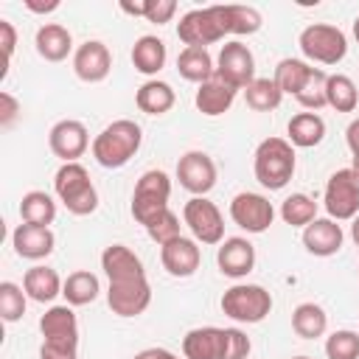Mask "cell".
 Listing matches in <instances>:
<instances>
[{
    "label": "cell",
    "instance_id": "obj_49",
    "mask_svg": "<svg viewBox=\"0 0 359 359\" xmlns=\"http://www.w3.org/2000/svg\"><path fill=\"white\" fill-rule=\"evenodd\" d=\"M25 8H28V11H34V14H48V11H56V8H59V0H48V3L25 0Z\"/></svg>",
    "mask_w": 359,
    "mask_h": 359
},
{
    "label": "cell",
    "instance_id": "obj_10",
    "mask_svg": "<svg viewBox=\"0 0 359 359\" xmlns=\"http://www.w3.org/2000/svg\"><path fill=\"white\" fill-rule=\"evenodd\" d=\"M182 222L188 224V230L194 233V238L202 241V244H222V238H224L222 210L210 199H205V196H194V199L185 202Z\"/></svg>",
    "mask_w": 359,
    "mask_h": 359
},
{
    "label": "cell",
    "instance_id": "obj_23",
    "mask_svg": "<svg viewBox=\"0 0 359 359\" xmlns=\"http://www.w3.org/2000/svg\"><path fill=\"white\" fill-rule=\"evenodd\" d=\"M236 93H238L236 87H230L227 81H222V79L213 73V79H210V81L199 84L194 104H196V109H199L202 115H208V118H216V115H224V112L233 107V101H236Z\"/></svg>",
    "mask_w": 359,
    "mask_h": 359
},
{
    "label": "cell",
    "instance_id": "obj_18",
    "mask_svg": "<svg viewBox=\"0 0 359 359\" xmlns=\"http://www.w3.org/2000/svg\"><path fill=\"white\" fill-rule=\"evenodd\" d=\"M216 264H219L222 275H227V278H236V280L247 278L255 266V247L241 236L224 238L216 252Z\"/></svg>",
    "mask_w": 359,
    "mask_h": 359
},
{
    "label": "cell",
    "instance_id": "obj_11",
    "mask_svg": "<svg viewBox=\"0 0 359 359\" xmlns=\"http://www.w3.org/2000/svg\"><path fill=\"white\" fill-rule=\"evenodd\" d=\"M230 219L247 233H264L275 219V208L264 194L241 191L230 202Z\"/></svg>",
    "mask_w": 359,
    "mask_h": 359
},
{
    "label": "cell",
    "instance_id": "obj_17",
    "mask_svg": "<svg viewBox=\"0 0 359 359\" xmlns=\"http://www.w3.org/2000/svg\"><path fill=\"white\" fill-rule=\"evenodd\" d=\"M11 247L20 258L25 261H42L53 252L56 247V236L50 233V227H39V224H17L11 233Z\"/></svg>",
    "mask_w": 359,
    "mask_h": 359
},
{
    "label": "cell",
    "instance_id": "obj_36",
    "mask_svg": "<svg viewBox=\"0 0 359 359\" xmlns=\"http://www.w3.org/2000/svg\"><path fill=\"white\" fill-rule=\"evenodd\" d=\"M309 70H311V65H306L303 59H280L272 79H275V84L280 87L283 95H297L303 81H306V76H309Z\"/></svg>",
    "mask_w": 359,
    "mask_h": 359
},
{
    "label": "cell",
    "instance_id": "obj_14",
    "mask_svg": "<svg viewBox=\"0 0 359 359\" xmlns=\"http://www.w3.org/2000/svg\"><path fill=\"white\" fill-rule=\"evenodd\" d=\"M107 303H109L112 314H118V317H137L151 303V286L146 278L126 280V283H109Z\"/></svg>",
    "mask_w": 359,
    "mask_h": 359
},
{
    "label": "cell",
    "instance_id": "obj_27",
    "mask_svg": "<svg viewBox=\"0 0 359 359\" xmlns=\"http://www.w3.org/2000/svg\"><path fill=\"white\" fill-rule=\"evenodd\" d=\"M177 73H180L185 81L205 84V81L213 79L216 62L210 59L208 48H182L180 56H177Z\"/></svg>",
    "mask_w": 359,
    "mask_h": 359
},
{
    "label": "cell",
    "instance_id": "obj_30",
    "mask_svg": "<svg viewBox=\"0 0 359 359\" xmlns=\"http://www.w3.org/2000/svg\"><path fill=\"white\" fill-rule=\"evenodd\" d=\"M20 219L25 224H39V227L53 224V219H56V202H53V196L45 194V191H28L20 199Z\"/></svg>",
    "mask_w": 359,
    "mask_h": 359
},
{
    "label": "cell",
    "instance_id": "obj_24",
    "mask_svg": "<svg viewBox=\"0 0 359 359\" xmlns=\"http://www.w3.org/2000/svg\"><path fill=\"white\" fill-rule=\"evenodd\" d=\"M62 286H65V280L59 278V272L50 269V266H42V264L25 269V275H22V289H25V294H28L31 300H36V303H50V300H56V297L62 294Z\"/></svg>",
    "mask_w": 359,
    "mask_h": 359
},
{
    "label": "cell",
    "instance_id": "obj_41",
    "mask_svg": "<svg viewBox=\"0 0 359 359\" xmlns=\"http://www.w3.org/2000/svg\"><path fill=\"white\" fill-rule=\"evenodd\" d=\"M325 356L328 359H359V334L351 328L334 331L325 339Z\"/></svg>",
    "mask_w": 359,
    "mask_h": 359
},
{
    "label": "cell",
    "instance_id": "obj_39",
    "mask_svg": "<svg viewBox=\"0 0 359 359\" xmlns=\"http://www.w3.org/2000/svg\"><path fill=\"white\" fill-rule=\"evenodd\" d=\"M25 297L28 294H25L22 286H17L11 280H3L0 283V317L6 323L22 320V314H25Z\"/></svg>",
    "mask_w": 359,
    "mask_h": 359
},
{
    "label": "cell",
    "instance_id": "obj_25",
    "mask_svg": "<svg viewBox=\"0 0 359 359\" xmlns=\"http://www.w3.org/2000/svg\"><path fill=\"white\" fill-rule=\"evenodd\" d=\"M34 45H36V53L45 62H62L73 50V36H70V31L65 25L45 22V25H39V31L34 36Z\"/></svg>",
    "mask_w": 359,
    "mask_h": 359
},
{
    "label": "cell",
    "instance_id": "obj_9",
    "mask_svg": "<svg viewBox=\"0 0 359 359\" xmlns=\"http://www.w3.org/2000/svg\"><path fill=\"white\" fill-rule=\"evenodd\" d=\"M216 76L222 81H227L230 87H236V90H247L255 81V56H252V50L238 39L224 42L222 50H219V59H216Z\"/></svg>",
    "mask_w": 359,
    "mask_h": 359
},
{
    "label": "cell",
    "instance_id": "obj_20",
    "mask_svg": "<svg viewBox=\"0 0 359 359\" xmlns=\"http://www.w3.org/2000/svg\"><path fill=\"white\" fill-rule=\"evenodd\" d=\"M342 241L345 233L334 219H314L311 224L303 227V247L317 258L337 255L342 250Z\"/></svg>",
    "mask_w": 359,
    "mask_h": 359
},
{
    "label": "cell",
    "instance_id": "obj_45",
    "mask_svg": "<svg viewBox=\"0 0 359 359\" xmlns=\"http://www.w3.org/2000/svg\"><path fill=\"white\" fill-rule=\"evenodd\" d=\"M20 118V101L11 95V93H0V126L3 129H8V126H14V121Z\"/></svg>",
    "mask_w": 359,
    "mask_h": 359
},
{
    "label": "cell",
    "instance_id": "obj_52",
    "mask_svg": "<svg viewBox=\"0 0 359 359\" xmlns=\"http://www.w3.org/2000/svg\"><path fill=\"white\" fill-rule=\"evenodd\" d=\"M351 171L356 174V180H359V154H353V163H351Z\"/></svg>",
    "mask_w": 359,
    "mask_h": 359
},
{
    "label": "cell",
    "instance_id": "obj_50",
    "mask_svg": "<svg viewBox=\"0 0 359 359\" xmlns=\"http://www.w3.org/2000/svg\"><path fill=\"white\" fill-rule=\"evenodd\" d=\"M121 8H123L126 14H135V17H143V14H146V3H135V6H132V3H121Z\"/></svg>",
    "mask_w": 359,
    "mask_h": 359
},
{
    "label": "cell",
    "instance_id": "obj_22",
    "mask_svg": "<svg viewBox=\"0 0 359 359\" xmlns=\"http://www.w3.org/2000/svg\"><path fill=\"white\" fill-rule=\"evenodd\" d=\"M185 359H224V328L202 325L182 337Z\"/></svg>",
    "mask_w": 359,
    "mask_h": 359
},
{
    "label": "cell",
    "instance_id": "obj_2",
    "mask_svg": "<svg viewBox=\"0 0 359 359\" xmlns=\"http://www.w3.org/2000/svg\"><path fill=\"white\" fill-rule=\"evenodd\" d=\"M294 146L283 137H266L258 143L255 149V160H252V171L255 180L269 188V191H280L286 188V182L294 174Z\"/></svg>",
    "mask_w": 359,
    "mask_h": 359
},
{
    "label": "cell",
    "instance_id": "obj_38",
    "mask_svg": "<svg viewBox=\"0 0 359 359\" xmlns=\"http://www.w3.org/2000/svg\"><path fill=\"white\" fill-rule=\"evenodd\" d=\"M280 219L292 227H306L317 219V202L309 194H292L280 205Z\"/></svg>",
    "mask_w": 359,
    "mask_h": 359
},
{
    "label": "cell",
    "instance_id": "obj_21",
    "mask_svg": "<svg viewBox=\"0 0 359 359\" xmlns=\"http://www.w3.org/2000/svg\"><path fill=\"white\" fill-rule=\"evenodd\" d=\"M39 331H42V342H67V345H79V320L73 314V306H50L42 317H39Z\"/></svg>",
    "mask_w": 359,
    "mask_h": 359
},
{
    "label": "cell",
    "instance_id": "obj_54",
    "mask_svg": "<svg viewBox=\"0 0 359 359\" xmlns=\"http://www.w3.org/2000/svg\"><path fill=\"white\" fill-rule=\"evenodd\" d=\"M292 359H311V356H292Z\"/></svg>",
    "mask_w": 359,
    "mask_h": 359
},
{
    "label": "cell",
    "instance_id": "obj_35",
    "mask_svg": "<svg viewBox=\"0 0 359 359\" xmlns=\"http://www.w3.org/2000/svg\"><path fill=\"white\" fill-rule=\"evenodd\" d=\"M244 98H247V107L255 109V112H269V109H278L283 93L280 87L275 84V79H258L244 90Z\"/></svg>",
    "mask_w": 359,
    "mask_h": 359
},
{
    "label": "cell",
    "instance_id": "obj_44",
    "mask_svg": "<svg viewBox=\"0 0 359 359\" xmlns=\"http://www.w3.org/2000/svg\"><path fill=\"white\" fill-rule=\"evenodd\" d=\"M39 359H79V345H67V342H42Z\"/></svg>",
    "mask_w": 359,
    "mask_h": 359
},
{
    "label": "cell",
    "instance_id": "obj_46",
    "mask_svg": "<svg viewBox=\"0 0 359 359\" xmlns=\"http://www.w3.org/2000/svg\"><path fill=\"white\" fill-rule=\"evenodd\" d=\"M0 45H3V59L8 65L14 56V45H17V28L8 20H0Z\"/></svg>",
    "mask_w": 359,
    "mask_h": 359
},
{
    "label": "cell",
    "instance_id": "obj_15",
    "mask_svg": "<svg viewBox=\"0 0 359 359\" xmlns=\"http://www.w3.org/2000/svg\"><path fill=\"white\" fill-rule=\"evenodd\" d=\"M73 70L81 81L87 84H98L109 76L112 70V53L101 39H87L76 48L73 53Z\"/></svg>",
    "mask_w": 359,
    "mask_h": 359
},
{
    "label": "cell",
    "instance_id": "obj_1",
    "mask_svg": "<svg viewBox=\"0 0 359 359\" xmlns=\"http://www.w3.org/2000/svg\"><path fill=\"white\" fill-rule=\"evenodd\" d=\"M143 132L135 121L121 118L104 126L93 140V157L101 168H123L140 149Z\"/></svg>",
    "mask_w": 359,
    "mask_h": 359
},
{
    "label": "cell",
    "instance_id": "obj_6",
    "mask_svg": "<svg viewBox=\"0 0 359 359\" xmlns=\"http://www.w3.org/2000/svg\"><path fill=\"white\" fill-rule=\"evenodd\" d=\"M171 199V180L165 171H143L140 180L135 182V194H132V216L135 222L146 224L151 222L157 213H163L168 208Z\"/></svg>",
    "mask_w": 359,
    "mask_h": 359
},
{
    "label": "cell",
    "instance_id": "obj_5",
    "mask_svg": "<svg viewBox=\"0 0 359 359\" xmlns=\"http://www.w3.org/2000/svg\"><path fill=\"white\" fill-rule=\"evenodd\" d=\"M300 50L306 59L311 62H320V65H337L345 59L348 53V39L345 34L337 28V25H328V22H314V25H306L300 31V39H297Z\"/></svg>",
    "mask_w": 359,
    "mask_h": 359
},
{
    "label": "cell",
    "instance_id": "obj_28",
    "mask_svg": "<svg viewBox=\"0 0 359 359\" xmlns=\"http://www.w3.org/2000/svg\"><path fill=\"white\" fill-rule=\"evenodd\" d=\"M286 135H289V143L292 146L311 149V146L323 143V137H325V121L317 112H297V115H292V121L286 126Z\"/></svg>",
    "mask_w": 359,
    "mask_h": 359
},
{
    "label": "cell",
    "instance_id": "obj_47",
    "mask_svg": "<svg viewBox=\"0 0 359 359\" xmlns=\"http://www.w3.org/2000/svg\"><path fill=\"white\" fill-rule=\"evenodd\" d=\"M345 143H348V149H351L353 154H359V118H353V121L348 123V129H345Z\"/></svg>",
    "mask_w": 359,
    "mask_h": 359
},
{
    "label": "cell",
    "instance_id": "obj_40",
    "mask_svg": "<svg viewBox=\"0 0 359 359\" xmlns=\"http://www.w3.org/2000/svg\"><path fill=\"white\" fill-rule=\"evenodd\" d=\"M143 227H146L149 238H151V241H157L160 247L182 236V233H180V216H177L171 208H165L163 213H157V216H154L151 222H146Z\"/></svg>",
    "mask_w": 359,
    "mask_h": 359
},
{
    "label": "cell",
    "instance_id": "obj_12",
    "mask_svg": "<svg viewBox=\"0 0 359 359\" xmlns=\"http://www.w3.org/2000/svg\"><path fill=\"white\" fill-rule=\"evenodd\" d=\"M177 180L194 196H205L216 185V163L205 151H185L177 163Z\"/></svg>",
    "mask_w": 359,
    "mask_h": 359
},
{
    "label": "cell",
    "instance_id": "obj_32",
    "mask_svg": "<svg viewBox=\"0 0 359 359\" xmlns=\"http://www.w3.org/2000/svg\"><path fill=\"white\" fill-rule=\"evenodd\" d=\"M98 292H101V283H98V278H95L93 272H87V269L70 272V275L65 278V286H62V294H65L67 306H87V303H93V300L98 297Z\"/></svg>",
    "mask_w": 359,
    "mask_h": 359
},
{
    "label": "cell",
    "instance_id": "obj_53",
    "mask_svg": "<svg viewBox=\"0 0 359 359\" xmlns=\"http://www.w3.org/2000/svg\"><path fill=\"white\" fill-rule=\"evenodd\" d=\"M353 36H356V42H359V17L353 20Z\"/></svg>",
    "mask_w": 359,
    "mask_h": 359
},
{
    "label": "cell",
    "instance_id": "obj_51",
    "mask_svg": "<svg viewBox=\"0 0 359 359\" xmlns=\"http://www.w3.org/2000/svg\"><path fill=\"white\" fill-rule=\"evenodd\" d=\"M351 238H353V244L359 247V213L351 219Z\"/></svg>",
    "mask_w": 359,
    "mask_h": 359
},
{
    "label": "cell",
    "instance_id": "obj_34",
    "mask_svg": "<svg viewBox=\"0 0 359 359\" xmlns=\"http://www.w3.org/2000/svg\"><path fill=\"white\" fill-rule=\"evenodd\" d=\"M222 14H224V31L236 34V36H250L264 25L261 11L252 6H233L230 3V6H222Z\"/></svg>",
    "mask_w": 359,
    "mask_h": 359
},
{
    "label": "cell",
    "instance_id": "obj_16",
    "mask_svg": "<svg viewBox=\"0 0 359 359\" xmlns=\"http://www.w3.org/2000/svg\"><path fill=\"white\" fill-rule=\"evenodd\" d=\"M160 261H163V269L174 278H191L199 264H202V250L196 244V238H174L168 244L160 247Z\"/></svg>",
    "mask_w": 359,
    "mask_h": 359
},
{
    "label": "cell",
    "instance_id": "obj_3",
    "mask_svg": "<svg viewBox=\"0 0 359 359\" xmlns=\"http://www.w3.org/2000/svg\"><path fill=\"white\" fill-rule=\"evenodd\" d=\"M53 191L73 216H90L98 208V191L81 163H62L53 177Z\"/></svg>",
    "mask_w": 359,
    "mask_h": 359
},
{
    "label": "cell",
    "instance_id": "obj_48",
    "mask_svg": "<svg viewBox=\"0 0 359 359\" xmlns=\"http://www.w3.org/2000/svg\"><path fill=\"white\" fill-rule=\"evenodd\" d=\"M132 359H180V356L171 353V351H165V348H146V351L135 353Z\"/></svg>",
    "mask_w": 359,
    "mask_h": 359
},
{
    "label": "cell",
    "instance_id": "obj_31",
    "mask_svg": "<svg viewBox=\"0 0 359 359\" xmlns=\"http://www.w3.org/2000/svg\"><path fill=\"white\" fill-rule=\"evenodd\" d=\"M292 328L303 339H317V337H323L328 331V314L317 303H300L292 311Z\"/></svg>",
    "mask_w": 359,
    "mask_h": 359
},
{
    "label": "cell",
    "instance_id": "obj_26",
    "mask_svg": "<svg viewBox=\"0 0 359 359\" xmlns=\"http://www.w3.org/2000/svg\"><path fill=\"white\" fill-rule=\"evenodd\" d=\"M165 59H168V50H165V42L160 36H140L135 45H132V65L137 73L143 76H154L165 67Z\"/></svg>",
    "mask_w": 359,
    "mask_h": 359
},
{
    "label": "cell",
    "instance_id": "obj_29",
    "mask_svg": "<svg viewBox=\"0 0 359 359\" xmlns=\"http://www.w3.org/2000/svg\"><path fill=\"white\" fill-rule=\"evenodd\" d=\"M174 101H177V95H174L171 84L168 81H157V79L146 81L135 95L137 109L146 112V115H165L174 107Z\"/></svg>",
    "mask_w": 359,
    "mask_h": 359
},
{
    "label": "cell",
    "instance_id": "obj_42",
    "mask_svg": "<svg viewBox=\"0 0 359 359\" xmlns=\"http://www.w3.org/2000/svg\"><path fill=\"white\" fill-rule=\"evenodd\" d=\"M250 351V337L241 328H224V359H247Z\"/></svg>",
    "mask_w": 359,
    "mask_h": 359
},
{
    "label": "cell",
    "instance_id": "obj_7",
    "mask_svg": "<svg viewBox=\"0 0 359 359\" xmlns=\"http://www.w3.org/2000/svg\"><path fill=\"white\" fill-rule=\"evenodd\" d=\"M224 14L222 6L208 8H191L177 22V36L185 42V48H208L219 39H224Z\"/></svg>",
    "mask_w": 359,
    "mask_h": 359
},
{
    "label": "cell",
    "instance_id": "obj_13",
    "mask_svg": "<svg viewBox=\"0 0 359 359\" xmlns=\"http://www.w3.org/2000/svg\"><path fill=\"white\" fill-rule=\"evenodd\" d=\"M48 146L50 151L62 160V163H79V157L87 151L90 146V135H87V126L81 121H73V118H65L59 123L50 126L48 132Z\"/></svg>",
    "mask_w": 359,
    "mask_h": 359
},
{
    "label": "cell",
    "instance_id": "obj_8",
    "mask_svg": "<svg viewBox=\"0 0 359 359\" xmlns=\"http://www.w3.org/2000/svg\"><path fill=\"white\" fill-rule=\"evenodd\" d=\"M323 205L334 222H348L359 213V180L351 168H339L328 177Z\"/></svg>",
    "mask_w": 359,
    "mask_h": 359
},
{
    "label": "cell",
    "instance_id": "obj_33",
    "mask_svg": "<svg viewBox=\"0 0 359 359\" xmlns=\"http://www.w3.org/2000/svg\"><path fill=\"white\" fill-rule=\"evenodd\" d=\"M325 98H328V107L337 109V112H353L359 107V90H356L353 79L345 76V73H331L328 76Z\"/></svg>",
    "mask_w": 359,
    "mask_h": 359
},
{
    "label": "cell",
    "instance_id": "obj_43",
    "mask_svg": "<svg viewBox=\"0 0 359 359\" xmlns=\"http://www.w3.org/2000/svg\"><path fill=\"white\" fill-rule=\"evenodd\" d=\"M177 14V3L174 0H146V20L149 22H157V25H163V22H168L171 17Z\"/></svg>",
    "mask_w": 359,
    "mask_h": 359
},
{
    "label": "cell",
    "instance_id": "obj_19",
    "mask_svg": "<svg viewBox=\"0 0 359 359\" xmlns=\"http://www.w3.org/2000/svg\"><path fill=\"white\" fill-rule=\"evenodd\" d=\"M101 269L109 278V283H126V280H137L146 278L143 261L126 247V244H109L101 252Z\"/></svg>",
    "mask_w": 359,
    "mask_h": 359
},
{
    "label": "cell",
    "instance_id": "obj_4",
    "mask_svg": "<svg viewBox=\"0 0 359 359\" xmlns=\"http://www.w3.org/2000/svg\"><path fill=\"white\" fill-rule=\"evenodd\" d=\"M222 311L236 323H261L272 311V294L258 283H236L222 294Z\"/></svg>",
    "mask_w": 359,
    "mask_h": 359
},
{
    "label": "cell",
    "instance_id": "obj_37",
    "mask_svg": "<svg viewBox=\"0 0 359 359\" xmlns=\"http://www.w3.org/2000/svg\"><path fill=\"white\" fill-rule=\"evenodd\" d=\"M325 84H328V73H325V70H320V67H311V70H309V76H306V81H303V87H300V93L294 95V98H297V104H300V107H306V109H311V112H317V109L328 107Z\"/></svg>",
    "mask_w": 359,
    "mask_h": 359
}]
</instances>
